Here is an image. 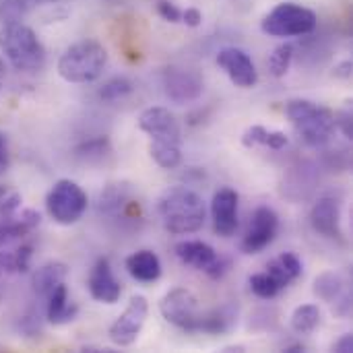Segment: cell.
I'll return each instance as SVG.
<instances>
[{
  "instance_id": "1",
  "label": "cell",
  "mask_w": 353,
  "mask_h": 353,
  "mask_svg": "<svg viewBox=\"0 0 353 353\" xmlns=\"http://www.w3.org/2000/svg\"><path fill=\"white\" fill-rule=\"evenodd\" d=\"M159 215L163 228L176 236L196 234L205 223V205L203 199L184 186L170 188L159 199Z\"/></svg>"
},
{
  "instance_id": "2",
  "label": "cell",
  "mask_w": 353,
  "mask_h": 353,
  "mask_svg": "<svg viewBox=\"0 0 353 353\" xmlns=\"http://www.w3.org/2000/svg\"><path fill=\"white\" fill-rule=\"evenodd\" d=\"M0 52L21 72H35L46 64L43 43L37 33L21 21L0 27Z\"/></svg>"
},
{
  "instance_id": "3",
  "label": "cell",
  "mask_w": 353,
  "mask_h": 353,
  "mask_svg": "<svg viewBox=\"0 0 353 353\" xmlns=\"http://www.w3.org/2000/svg\"><path fill=\"white\" fill-rule=\"evenodd\" d=\"M108 64L105 48L95 39H83L64 50L58 60V74L66 83L87 85L101 77Z\"/></svg>"
},
{
  "instance_id": "4",
  "label": "cell",
  "mask_w": 353,
  "mask_h": 353,
  "mask_svg": "<svg viewBox=\"0 0 353 353\" xmlns=\"http://www.w3.org/2000/svg\"><path fill=\"white\" fill-rule=\"evenodd\" d=\"M285 116L310 147H323L333 139L337 130L335 114L310 99H292L285 103Z\"/></svg>"
},
{
  "instance_id": "5",
  "label": "cell",
  "mask_w": 353,
  "mask_h": 353,
  "mask_svg": "<svg viewBox=\"0 0 353 353\" xmlns=\"http://www.w3.org/2000/svg\"><path fill=\"white\" fill-rule=\"evenodd\" d=\"M316 21L314 10L296 2H281L263 19L261 29L271 37H300L312 33Z\"/></svg>"
},
{
  "instance_id": "6",
  "label": "cell",
  "mask_w": 353,
  "mask_h": 353,
  "mask_svg": "<svg viewBox=\"0 0 353 353\" xmlns=\"http://www.w3.org/2000/svg\"><path fill=\"white\" fill-rule=\"evenodd\" d=\"M48 215L60 225L77 223L87 211V194L72 180H58L46 196Z\"/></svg>"
},
{
  "instance_id": "7",
  "label": "cell",
  "mask_w": 353,
  "mask_h": 353,
  "mask_svg": "<svg viewBox=\"0 0 353 353\" xmlns=\"http://www.w3.org/2000/svg\"><path fill=\"white\" fill-rule=\"evenodd\" d=\"M147 314H149L147 298L141 296V294L132 296L128 306L124 308V312L112 323V327L108 331L110 341L114 345H118V347L132 345L139 339V335H141V331H143V327L147 323Z\"/></svg>"
},
{
  "instance_id": "8",
  "label": "cell",
  "mask_w": 353,
  "mask_h": 353,
  "mask_svg": "<svg viewBox=\"0 0 353 353\" xmlns=\"http://www.w3.org/2000/svg\"><path fill=\"white\" fill-rule=\"evenodd\" d=\"M159 312L170 325L186 333H194V325L199 319V300L192 292L176 288L163 296V300L159 302Z\"/></svg>"
},
{
  "instance_id": "9",
  "label": "cell",
  "mask_w": 353,
  "mask_h": 353,
  "mask_svg": "<svg viewBox=\"0 0 353 353\" xmlns=\"http://www.w3.org/2000/svg\"><path fill=\"white\" fill-rule=\"evenodd\" d=\"M163 91L165 97L178 105L196 101L203 95L205 81L203 77L192 70V68H180V66H170L163 70Z\"/></svg>"
},
{
  "instance_id": "10",
  "label": "cell",
  "mask_w": 353,
  "mask_h": 353,
  "mask_svg": "<svg viewBox=\"0 0 353 353\" xmlns=\"http://www.w3.org/2000/svg\"><path fill=\"white\" fill-rule=\"evenodd\" d=\"M176 256L184 265L205 271L211 279H221L225 271L230 269V263L201 240H186V242L176 244Z\"/></svg>"
},
{
  "instance_id": "11",
  "label": "cell",
  "mask_w": 353,
  "mask_h": 353,
  "mask_svg": "<svg viewBox=\"0 0 353 353\" xmlns=\"http://www.w3.org/2000/svg\"><path fill=\"white\" fill-rule=\"evenodd\" d=\"M279 230V217L273 209L269 207H259L252 213L248 232L240 244L244 254H259L263 252L269 244H273L275 236Z\"/></svg>"
},
{
  "instance_id": "12",
  "label": "cell",
  "mask_w": 353,
  "mask_h": 353,
  "mask_svg": "<svg viewBox=\"0 0 353 353\" xmlns=\"http://www.w3.org/2000/svg\"><path fill=\"white\" fill-rule=\"evenodd\" d=\"M217 64H219V68L225 70V74L230 77V81L236 87L250 89V87H254L259 83V70H256L252 58L240 48H223V50H219Z\"/></svg>"
},
{
  "instance_id": "13",
  "label": "cell",
  "mask_w": 353,
  "mask_h": 353,
  "mask_svg": "<svg viewBox=\"0 0 353 353\" xmlns=\"http://www.w3.org/2000/svg\"><path fill=\"white\" fill-rule=\"evenodd\" d=\"M139 128L151 137V141L182 143V130L176 116L165 108H147L139 116Z\"/></svg>"
},
{
  "instance_id": "14",
  "label": "cell",
  "mask_w": 353,
  "mask_h": 353,
  "mask_svg": "<svg viewBox=\"0 0 353 353\" xmlns=\"http://www.w3.org/2000/svg\"><path fill=\"white\" fill-rule=\"evenodd\" d=\"M213 230L221 238H230L238 230V192L232 188H219L211 203Z\"/></svg>"
},
{
  "instance_id": "15",
  "label": "cell",
  "mask_w": 353,
  "mask_h": 353,
  "mask_svg": "<svg viewBox=\"0 0 353 353\" xmlns=\"http://www.w3.org/2000/svg\"><path fill=\"white\" fill-rule=\"evenodd\" d=\"M310 225L329 240H341V211L333 196H323L310 211Z\"/></svg>"
},
{
  "instance_id": "16",
  "label": "cell",
  "mask_w": 353,
  "mask_h": 353,
  "mask_svg": "<svg viewBox=\"0 0 353 353\" xmlns=\"http://www.w3.org/2000/svg\"><path fill=\"white\" fill-rule=\"evenodd\" d=\"M87 285H89L91 298L101 302V304H116L122 296V288H120L118 279L114 277L108 259H99L95 263Z\"/></svg>"
},
{
  "instance_id": "17",
  "label": "cell",
  "mask_w": 353,
  "mask_h": 353,
  "mask_svg": "<svg viewBox=\"0 0 353 353\" xmlns=\"http://www.w3.org/2000/svg\"><path fill=\"white\" fill-rule=\"evenodd\" d=\"M236 323H238V308L234 304H225L211 312H199L194 333L223 335V333H230L236 327Z\"/></svg>"
},
{
  "instance_id": "18",
  "label": "cell",
  "mask_w": 353,
  "mask_h": 353,
  "mask_svg": "<svg viewBox=\"0 0 353 353\" xmlns=\"http://www.w3.org/2000/svg\"><path fill=\"white\" fill-rule=\"evenodd\" d=\"M126 271L141 283H153L161 277V261L153 250H139L126 259Z\"/></svg>"
},
{
  "instance_id": "19",
  "label": "cell",
  "mask_w": 353,
  "mask_h": 353,
  "mask_svg": "<svg viewBox=\"0 0 353 353\" xmlns=\"http://www.w3.org/2000/svg\"><path fill=\"white\" fill-rule=\"evenodd\" d=\"M46 300H48L46 316L52 325H68L77 319L79 306L68 300V290L64 283H60Z\"/></svg>"
},
{
  "instance_id": "20",
  "label": "cell",
  "mask_w": 353,
  "mask_h": 353,
  "mask_svg": "<svg viewBox=\"0 0 353 353\" xmlns=\"http://www.w3.org/2000/svg\"><path fill=\"white\" fill-rule=\"evenodd\" d=\"M66 265L64 263H46L41 265L31 277V290L37 298H48L60 283L66 279Z\"/></svg>"
},
{
  "instance_id": "21",
  "label": "cell",
  "mask_w": 353,
  "mask_h": 353,
  "mask_svg": "<svg viewBox=\"0 0 353 353\" xmlns=\"http://www.w3.org/2000/svg\"><path fill=\"white\" fill-rule=\"evenodd\" d=\"M242 145L252 149V147H259V145H265L269 149H285L288 147V137L285 132H279V130H267L265 126H250L244 134H242Z\"/></svg>"
},
{
  "instance_id": "22",
  "label": "cell",
  "mask_w": 353,
  "mask_h": 353,
  "mask_svg": "<svg viewBox=\"0 0 353 353\" xmlns=\"http://www.w3.org/2000/svg\"><path fill=\"white\" fill-rule=\"evenodd\" d=\"M149 153L153 161L163 170H174L182 161V149L178 143H165V141H151Z\"/></svg>"
},
{
  "instance_id": "23",
  "label": "cell",
  "mask_w": 353,
  "mask_h": 353,
  "mask_svg": "<svg viewBox=\"0 0 353 353\" xmlns=\"http://www.w3.org/2000/svg\"><path fill=\"white\" fill-rule=\"evenodd\" d=\"M319 325H321V310L314 304L298 306L292 314V329L298 335H310L319 329Z\"/></svg>"
},
{
  "instance_id": "24",
  "label": "cell",
  "mask_w": 353,
  "mask_h": 353,
  "mask_svg": "<svg viewBox=\"0 0 353 353\" xmlns=\"http://www.w3.org/2000/svg\"><path fill=\"white\" fill-rule=\"evenodd\" d=\"M314 294L325 302H337L343 294V281L337 273H323L314 281Z\"/></svg>"
},
{
  "instance_id": "25",
  "label": "cell",
  "mask_w": 353,
  "mask_h": 353,
  "mask_svg": "<svg viewBox=\"0 0 353 353\" xmlns=\"http://www.w3.org/2000/svg\"><path fill=\"white\" fill-rule=\"evenodd\" d=\"M248 283H250L252 294L259 296L261 300H273V298L279 296V292H283L281 283H279L269 271H265V273H254V275L248 279Z\"/></svg>"
},
{
  "instance_id": "26",
  "label": "cell",
  "mask_w": 353,
  "mask_h": 353,
  "mask_svg": "<svg viewBox=\"0 0 353 353\" xmlns=\"http://www.w3.org/2000/svg\"><path fill=\"white\" fill-rule=\"evenodd\" d=\"M128 199V188L124 184H110L99 194V211L101 213H118Z\"/></svg>"
},
{
  "instance_id": "27",
  "label": "cell",
  "mask_w": 353,
  "mask_h": 353,
  "mask_svg": "<svg viewBox=\"0 0 353 353\" xmlns=\"http://www.w3.org/2000/svg\"><path fill=\"white\" fill-rule=\"evenodd\" d=\"M29 232H33V228L19 213L10 219H2V223H0V248L14 242V240L25 238Z\"/></svg>"
},
{
  "instance_id": "28",
  "label": "cell",
  "mask_w": 353,
  "mask_h": 353,
  "mask_svg": "<svg viewBox=\"0 0 353 353\" xmlns=\"http://www.w3.org/2000/svg\"><path fill=\"white\" fill-rule=\"evenodd\" d=\"M294 60V46L292 43H281L273 50V54L269 56V70L273 77L281 79L290 72Z\"/></svg>"
},
{
  "instance_id": "29",
  "label": "cell",
  "mask_w": 353,
  "mask_h": 353,
  "mask_svg": "<svg viewBox=\"0 0 353 353\" xmlns=\"http://www.w3.org/2000/svg\"><path fill=\"white\" fill-rule=\"evenodd\" d=\"M110 149H112V145H110L108 137H95V139L81 143L74 149V153H77V157H81L85 161H97V159L105 157L110 153Z\"/></svg>"
},
{
  "instance_id": "30",
  "label": "cell",
  "mask_w": 353,
  "mask_h": 353,
  "mask_svg": "<svg viewBox=\"0 0 353 353\" xmlns=\"http://www.w3.org/2000/svg\"><path fill=\"white\" fill-rule=\"evenodd\" d=\"M132 89H134V87H132V83H130L128 79L116 77V79L105 81V83L99 87L97 95H99V99H103V101H118V99L130 95Z\"/></svg>"
},
{
  "instance_id": "31",
  "label": "cell",
  "mask_w": 353,
  "mask_h": 353,
  "mask_svg": "<svg viewBox=\"0 0 353 353\" xmlns=\"http://www.w3.org/2000/svg\"><path fill=\"white\" fill-rule=\"evenodd\" d=\"M31 8L25 0H0V23H14L29 14Z\"/></svg>"
},
{
  "instance_id": "32",
  "label": "cell",
  "mask_w": 353,
  "mask_h": 353,
  "mask_svg": "<svg viewBox=\"0 0 353 353\" xmlns=\"http://www.w3.org/2000/svg\"><path fill=\"white\" fill-rule=\"evenodd\" d=\"M21 203H23L21 194H17V192L6 194V196L0 201V219H10V217H14V215L19 213V209H21Z\"/></svg>"
},
{
  "instance_id": "33",
  "label": "cell",
  "mask_w": 353,
  "mask_h": 353,
  "mask_svg": "<svg viewBox=\"0 0 353 353\" xmlns=\"http://www.w3.org/2000/svg\"><path fill=\"white\" fill-rule=\"evenodd\" d=\"M31 256H33V246L31 244H21L14 250V267H17V273H27L29 271Z\"/></svg>"
},
{
  "instance_id": "34",
  "label": "cell",
  "mask_w": 353,
  "mask_h": 353,
  "mask_svg": "<svg viewBox=\"0 0 353 353\" xmlns=\"http://www.w3.org/2000/svg\"><path fill=\"white\" fill-rule=\"evenodd\" d=\"M267 271H269V273H271V275H273V277H275V279L281 283V288H283V290H285L290 283H294V281H296V279L290 275V271H288V269L281 265V261H279V259L271 261V263L267 265Z\"/></svg>"
},
{
  "instance_id": "35",
  "label": "cell",
  "mask_w": 353,
  "mask_h": 353,
  "mask_svg": "<svg viewBox=\"0 0 353 353\" xmlns=\"http://www.w3.org/2000/svg\"><path fill=\"white\" fill-rule=\"evenodd\" d=\"M279 261H281V265L290 271V275L294 277V279H298L300 275H302V261L298 259V254H294V252H283L281 256H277Z\"/></svg>"
},
{
  "instance_id": "36",
  "label": "cell",
  "mask_w": 353,
  "mask_h": 353,
  "mask_svg": "<svg viewBox=\"0 0 353 353\" xmlns=\"http://www.w3.org/2000/svg\"><path fill=\"white\" fill-rule=\"evenodd\" d=\"M157 10H159V14H161L165 21H170V23H180V21H182V10H180L176 4L168 2V0H161V2L157 4Z\"/></svg>"
},
{
  "instance_id": "37",
  "label": "cell",
  "mask_w": 353,
  "mask_h": 353,
  "mask_svg": "<svg viewBox=\"0 0 353 353\" xmlns=\"http://www.w3.org/2000/svg\"><path fill=\"white\" fill-rule=\"evenodd\" d=\"M10 273H17L14 252H0V277H8Z\"/></svg>"
},
{
  "instance_id": "38",
  "label": "cell",
  "mask_w": 353,
  "mask_h": 353,
  "mask_svg": "<svg viewBox=\"0 0 353 353\" xmlns=\"http://www.w3.org/2000/svg\"><path fill=\"white\" fill-rule=\"evenodd\" d=\"M335 124H337V128H341V130H343V134H345L347 139H352L353 126H352V112H350V110H345V112H341L339 116H335Z\"/></svg>"
},
{
  "instance_id": "39",
  "label": "cell",
  "mask_w": 353,
  "mask_h": 353,
  "mask_svg": "<svg viewBox=\"0 0 353 353\" xmlns=\"http://www.w3.org/2000/svg\"><path fill=\"white\" fill-rule=\"evenodd\" d=\"M201 21H203V14H201L199 8H186L182 12V23H186L188 27H199Z\"/></svg>"
},
{
  "instance_id": "40",
  "label": "cell",
  "mask_w": 353,
  "mask_h": 353,
  "mask_svg": "<svg viewBox=\"0 0 353 353\" xmlns=\"http://www.w3.org/2000/svg\"><path fill=\"white\" fill-rule=\"evenodd\" d=\"M352 60H345V62H341V64H337L333 68V77H337V79H352Z\"/></svg>"
},
{
  "instance_id": "41",
  "label": "cell",
  "mask_w": 353,
  "mask_h": 353,
  "mask_svg": "<svg viewBox=\"0 0 353 353\" xmlns=\"http://www.w3.org/2000/svg\"><path fill=\"white\" fill-rule=\"evenodd\" d=\"M333 350L337 353H352L353 352V337L347 333V335H343L335 345H333Z\"/></svg>"
},
{
  "instance_id": "42",
  "label": "cell",
  "mask_w": 353,
  "mask_h": 353,
  "mask_svg": "<svg viewBox=\"0 0 353 353\" xmlns=\"http://www.w3.org/2000/svg\"><path fill=\"white\" fill-rule=\"evenodd\" d=\"M8 165H10V155H8V151H0V176L8 170Z\"/></svg>"
},
{
  "instance_id": "43",
  "label": "cell",
  "mask_w": 353,
  "mask_h": 353,
  "mask_svg": "<svg viewBox=\"0 0 353 353\" xmlns=\"http://www.w3.org/2000/svg\"><path fill=\"white\" fill-rule=\"evenodd\" d=\"M27 2V6L33 10V8H37V6H43V4H56V2H60V0H25Z\"/></svg>"
},
{
  "instance_id": "44",
  "label": "cell",
  "mask_w": 353,
  "mask_h": 353,
  "mask_svg": "<svg viewBox=\"0 0 353 353\" xmlns=\"http://www.w3.org/2000/svg\"><path fill=\"white\" fill-rule=\"evenodd\" d=\"M4 72H6V66H4V58L0 56V87H2V79H4Z\"/></svg>"
},
{
  "instance_id": "45",
  "label": "cell",
  "mask_w": 353,
  "mask_h": 353,
  "mask_svg": "<svg viewBox=\"0 0 353 353\" xmlns=\"http://www.w3.org/2000/svg\"><path fill=\"white\" fill-rule=\"evenodd\" d=\"M4 196H6V188H4V186H0V201H2Z\"/></svg>"
}]
</instances>
